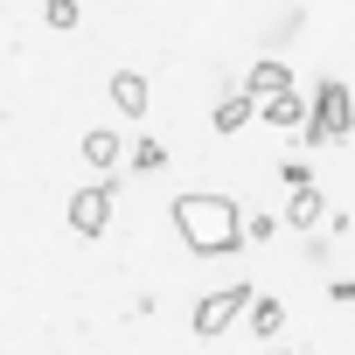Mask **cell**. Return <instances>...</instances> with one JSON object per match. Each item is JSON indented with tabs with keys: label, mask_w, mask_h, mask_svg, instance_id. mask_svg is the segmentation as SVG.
Instances as JSON below:
<instances>
[{
	"label": "cell",
	"mask_w": 355,
	"mask_h": 355,
	"mask_svg": "<svg viewBox=\"0 0 355 355\" xmlns=\"http://www.w3.org/2000/svg\"><path fill=\"white\" fill-rule=\"evenodd\" d=\"M174 230H182V244L196 258H230L237 244H251L244 237V209L230 196H209V189H196V196L174 202Z\"/></svg>",
	"instance_id": "6da1fadb"
},
{
	"label": "cell",
	"mask_w": 355,
	"mask_h": 355,
	"mask_svg": "<svg viewBox=\"0 0 355 355\" xmlns=\"http://www.w3.org/2000/svg\"><path fill=\"white\" fill-rule=\"evenodd\" d=\"M306 98H313V119H306V146H334V139L355 125V91H348V84H334V77H320Z\"/></svg>",
	"instance_id": "7a4b0ae2"
},
{
	"label": "cell",
	"mask_w": 355,
	"mask_h": 355,
	"mask_svg": "<svg viewBox=\"0 0 355 355\" xmlns=\"http://www.w3.org/2000/svg\"><path fill=\"white\" fill-rule=\"evenodd\" d=\"M112 202H119V182H112V174H98L91 189H77V196H70V209H63V216H70V230H77V237H105V230H112Z\"/></svg>",
	"instance_id": "3957f363"
},
{
	"label": "cell",
	"mask_w": 355,
	"mask_h": 355,
	"mask_svg": "<svg viewBox=\"0 0 355 355\" xmlns=\"http://www.w3.org/2000/svg\"><path fill=\"white\" fill-rule=\"evenodd\" d=\"M251 300H258V293H251V279H237V286H223V293L196 300V320H189V327H196L202 341H216V334H223V327H230V320H237Z\"/></svg>",
	"instance_id": "277c9868"
},
{
	"label": "cell",
	"mask_w": 355,
	"mask_h": 355,
	"mask_svg": "<svg viewBox=\"0 0 355 355\" xmlns=\"http://www.w3.org/2000/svg\"><path fill=\"white\" fill-rule=\"evenodd\" d=\"M258 119H265V125H279V132H293V125L306 132V119H313V98H306V91H279V98H258Z\"/></svg>",
	"instance_id": "5b68a950"
},
{
	"label": "cell",
	"mask_w": 355,
	"mask_h": 355,
	"mask_svg": "<svg viewBox=\"0 0 355 355\" xmlns=\"http://www.w3.org/2000/svg\"><path fill=\"white\" fill-rule=\"evenodd\" d=\"M77 153H84V160H91V167H98V174H112V167H119V160H125V153H132V139H119V132H112V125H91V132H84V146H77Z\"/></svg>",
	"instance_id": "8992f818"
},
{
	"label": "cell",
	"mask_w": 355,
	"mask_h": 355,
	"mask_svg": "<svg viewBox=\"0 0 355 355\" xmlns=\"http://www.w3.org/2000/svg\"><path fill=\"white\" fill-rule=\"evenodd\" d=\"M251 119H258V98H251V91H223V98H216V112H209V125H216V132H244Z\"/></svg>",
	"instance_id": "52a82bcc"
},
{
	"label": "cell",
	"mask_w": 355,
	"mask_h": 355,
	"mask_svg": "<svg viewBox=\"0 0 355 355\" xmlns=\"http://www.w3.org/2000/svg\"><path fill=\"white\" fill-rule=\"evenodd\" d=\"M244 91H251V98H279V91H293V70H286V56H265V63H251Z\"/></svg>",
	"instance_id": "ba28073f"
},
{
	"label": "cell",
	"mask_w": 355,
	"mask_h": 355,
	"mask_svg": "<svg viewBox=\"0 0 355 355\" xmlns=\"http://www.w3.org/2000/svg\"><path fill=\"white\" fill-rule=\"evenodd\" d=\"M112 105H119L125 119H139V112H146V77H139V70H112Z\"/></svg>",
	"instance_id": "9c48e42d"
},
{
	"label": "cell",
	"mask_w": 355,
	"mask_h": 355,
	"mask_svg": "<svg viewBox=\"0 0 355 355\" xmlns=\"http://www.w3.org/2000/svg\"><path fill=\"white\" fill-rule=\"evenodd\" d=\"M320 216H327V196H320V189H293V202H286V223H293V230H313Z\"/></svg>",
	"instance_id": "30bf717a"
},
{
	"label": "cell",
	"mask_w": 355,
	"mask_h": 355,
	"mask_svg": "<svg viewBox=\"0 0 355 355\" xmlns=\"http://www.w3.org/2000/svg\"><path fill=\"white\" fill-rule=\"evenodd\" d=\"M279 327H286V306H279L272 293H258V300H251V334H258V341H279Z\"/></svg>",
	"instance_id": "8fae6325"
},
{
	"label": "cell",
	"mask_w": 355,
	"mask_h": 355,
	"mask_svg": "<svg viewBox=\"0 0 355 355\" xmlns=\"http://www.w3.org/2000/svg\"><path fill=\"white\" fill-rule=\"evenodd\" d=\"M125 160H132L139 174H160V167H167V146H160V139H132V153H125Z\"/></svg>",
	"instance_id": "7c38bea8"
},
{
	"label": "cell",
	"mask_w": 355,
	"mask_h": 355,
	"mask_svg": "<svg viewBox=\"0 0 355 355\" xmlns=\"http://www.w3.org/2000/svg\"><path fill=\"white\" fill-rule=\"evenodd\" d=\"M244 237H251V244H272V237H279V216L251 209V216H244Z\"/></svg>",
	"instance_id": "4fadbf2b"
},
{
	"label": "cell",
	"mask_w": 355,
	"mask_h": 355,
	"mask_svg": "<svg viewBox=\"0 0 355 355\" xmlns=\"http://www.w3.org/2000/svg\"><path fill=\"white\" fill-rule=\"evenodd\" d=\"M42 21L63 35V28H77V0H49V8H42Z\"/></svg>",
	"instance_id": "5bb4252c"
},
{
	"label": "cell",
	"mask_w": 355,
	"mask_h": 355,
	"mask_svg": "<svg viewBox=\"0 0 355 355\" xmlns=\"http://www.w3.org/2000/svg\"><path fill=\"white\" fill-rule=\"evenodd\" d=\"M279 182H286V189H313V174H306V160H286V167H279Z\"/></svg>",
	"instance_id": "9a60e30c"
},
{
	"label": "cell",
	"mask_w": 355,
	"mask_h": 355,
	"mask_svg": "<svg viewBox=\"0 0 355 355\" xmlns=\"http://www.w3.org/2000/svg\"><path fill=\"white\" fill-rule=\"evenodd\" d=\"M272 355H293V348H279V341H272Z\"/></svg>",
	"instance_id": "2e32d148"
}]
</instances>
